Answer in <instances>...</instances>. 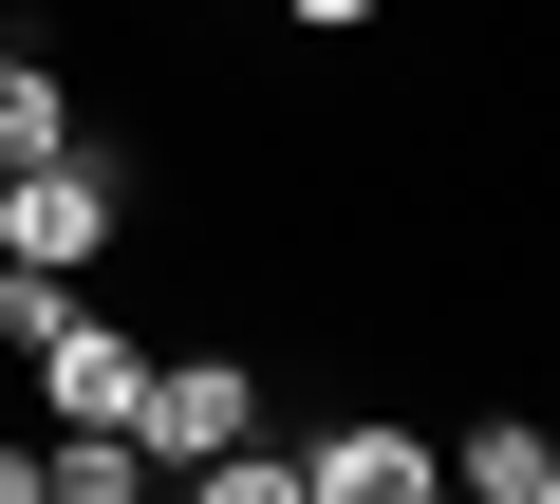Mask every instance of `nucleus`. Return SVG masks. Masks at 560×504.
Returning a JSON list of instances; mask_svg holds the SVG:
<instances>
[{"mask_svg": "<svg viewBox=\"0 0 560 504\" xmlns=\"http://www.w3.org/2000/svg\"><path fill=\"white\" fill-rule=\"evenodd\" d=\"M131 224V187H113V150H57V168H0V262H94V243Z\"/></svg>", "mask_w": 560, "mask_h": 504, "instance_id": "f257e3e1", "label": "nucleus"}, {"mask_svg": "<svg viewBox=\"0 0 560 504\" xmlns=\"http://www.w3.org/2000/svg\"><path fill=\"white\" fill-rule=\"evenodd\" d=\"M150 448H168V467L261 448V374H243V355H150Z\"/></svg>", "mask_w": 560, "mask_h": 504, "instance_id": "f03ea898", "label": "nucleus"}, {"mask_svg": "<svg viewBox=\"0 0 560 504\" xmlns=\"http://www.w3.org/2000/svg\"><path fill=\"white\" fill-rule=\"evenodd\" d=\"M300 504H448V448H430V430H393V411H355V430H318V448H300Z\"/></svg>", "mask_w": 560, "mask_h": 504, "instance_id": "7ed1b4c3", "label": "nucleus"}, {"mask_svg": "<svg viewBox=\"0 0 560 504\" xmlns=\"http://www.w3.org/2000/svg\"><path fill=\"white\" fill-rule=\"evenodd\" d=\"M38 392H57V430H150V355H131V337H94V318L38 355Z\"/></svg>", "mask_w": 560, "mask_h": 504, "instance_id": "20e7f679", "label": "nucleus"}, {"mask_svg": "<svg viewBox=\"0 0 560 504\" xmlns=\"http://www.w3.org/2000/svg\"><path fill=\"white\" fill-rule=\"evenodd\" d=\"M57 150H75V113L38 75V20H0V168H57Z\"/></svg>", "mask_w": 560, "mask_h": 504, "instance_id": "39448f33", "label": "nucleus"}, {"mask_svg": "<svg viewBox=\"0 0 560 504\" xmlns=\"http://www.w3.org/2000/svg\"><path fill=\"white\" fill-rule=\"evenodd\" d=\"M467 504H560V430L541 411H504V430H467V467H448Z\"/></svg>", "mask_w": 560, "mask_h": 504, "instance_id": "423d86ee", "label": "nucleus"}, {"mask_svg": "<svg viewBox=\"0 0 560 504\" xmlns=\"http://www.w3.org/2000/svg\"><path fill=\"white\" fill-rule=\"evenodd\" d=\"M38 485H57V504H150V430H57Z\"/></svg>", "mask_w": 560, "mask_h": 504, "instance_id": "0eeeda50", "label": "nucleus"}, {"mask_svg": "<svg viewBox=\"0 0 560 504\" xmlns=\"http://www.w3.org/2000/svg\"><path fill=\"white\" fill-rule=\"evenodd\" d=\"M187 504H300V467H280V448H224V467H187Z\"/></svg>", "mask_w": 560, "mask_h": 504, "instance_id": "6e6552de", "label": "nucleus"}, {"mask_svg": "<svg viewBox=\"0 0 560 504\" xmlns=\"http://www.w3.org/2000/svg\"><path fill=\"white\" fill-rule=\"evenodd\" d=\"M0 504H57V485H38V448H0Z\"/></svg>", "mask_w": 560, "mask_h": 504, "instance_id": "1a4fd4ad", "label": "nucleus"}, {"mask_svg": "<svg viewBox=\"0 0 560 504\" xmlns=\"http://www.w3.org/2000/svg\"><path fill=\"white\" fill-rule=\"evenodd\" d=\"M280 20H374V0H280Z\"/></svg>", "mask_w": 560, "mask_h": 504, "instance_id": "9d476101", "label": "nucleus"}]
</instances>
